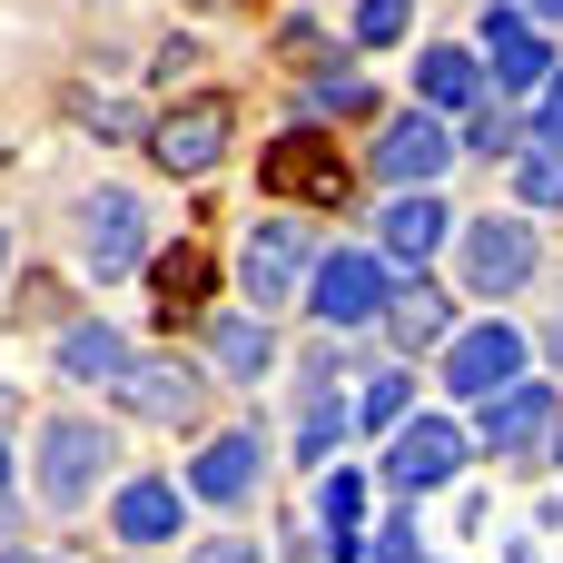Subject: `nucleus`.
<instances>
[{
  "label": "nucleus",
  "instance_id": "5",
  "mask_svg": "<svg viewBox=\"0 0 563 563\" xmlns=\"http://www.w3.org/2000/svg\"><path fill=\"white\" fill-rule=\"evenodd\" d=\"M475 455V435L455 426V416H416V426H396V445H386V485L396 495H426V485H455V465Z\"/></svg>",
  "mask_w": 563,
  "mask_h": 563
},
{
  "label": "nucleus",
  "instance_id": "14",
  "mask_svg": "<svg viewBox=\"0 0 563 563\" xmlns=\"http://www.w3.org/2000/svg\"><path fill=\"white\" fill-rule=\"evenodd\" d=\"M139 356H129V336L119 327H99V317H79V327H59V376H79V386H119Z\"/></svg>",
  "mask_w": 563,
  "mask_h": 563
},
{
  "label": "nucleus",
  "instance_id": "23",
  "mask_svg": "<svg viewBox=\"0 0 563 563\" xmlns=\"http://www.w3.org/2000/svg\"><path fill=\"white\" fill-rule=\"evenodd\" d=\"M317 505H327V534H336V554H366V544H356V515H366V475H327V495H317Z\"/></svg>",
  "mask_w": 563,
  "mask_h": 563
},
{
  "label": "nucleus",
  "instance_id": "31",
  "mask_svg": "<svg viewBox=\"0 0 563 563\" xmlns=\"http://www.w3.org/2000/svg\"><path fill=\"white\" fill-rule=\"evenodd\" d=\"M525 20H563V0H534V10H525Z\"/></svg>",
  "mask_w": 563,
  "mask_h": 563
},
{
  "label": "nucleus",
  "instance_id": "21",
  "mask_svg": "<svg viewBox=\"0 0 563 563\" xmlns=\"http://www.w3.org/2000/svg\"><path fill=\"white\" fill-rule=\"evenodd\" d=\"M386 327H396V346H435V336H445V297H435V287H406V297L386 307Z\"/></svg>",
  "mask_w": 563,
  "mask_h": 563
},
{
  "label": "nucleus",
  "instance_id": "6",
  "mask_svg": "<svg viewBox=\"0 0 563 563\" xmlns=\"http://www.w3.org/2000/svg\"><path fill=\"white\" fill-rule=\"evenodd\" d=\"M267 188H277V198H307V208H336L356 178H346V158H336L317 129H287V139L267 148Z\"/></svg>",
  "mask_w": 563,
  "mask_h": 563
},
{
  "label": "nucleus",
  "instance_id": "19",
  "mask_svg": "<svg viewBox=\"0 0 563 563\" xmlns=\"http://www.w3.org/2000/svg\"><path fill=\"white\" fill-rule=\"evenodd\" d=\"M208 277H218V257H208V247H168V257H148V297H158L168 317H188V307L208 297Z\"/></svg>",
  "mask_w": 563,
  "mask_h": 563
},
{
  "label": "nucleus",
  "instance_id": "10",
  "mask_svg": "<svg viewBox=\"0 0 563 563\" xmlns=\"http://www.w3.org/2000/svg\"><path fill=\"white\" fill-rule=\"evenodd\" d=\"M376 168L416 198L435 168H455V139H445V119L435 109H416V119H386V139H376Z\"/></svg>",
  "mask_w": 563,
  "mask_h": 563
},
{
  "label": "nucleus",
  "instance_id": "32",
  "mask_svg": "<svg viewBox=\"0 0 563 563\" xmlns=\"http://www.w3.org/2000/svg\"><path fill=\"white\" fill-rule=\"evenodd\" d=\"M0 563H49V554H0Z\"/></svg>",
  "mask_w": 563,
  "mask_h": 563
},
{
  "label": "nucleus",
  "instance_id": "12",
  "mask_svg": "<svg viewBox=\"0 0 563 563\" xmlns=\"http://www.w3.org/2000/svg\"><path fill=\"white\" fill-rule=\"evenodd\" d=\"M485 59H495V79H505V89H544V79L563 69L554 40H544L525 10H495V20H485Z\"/></svg>",
  "mask_w": 563,
  "mask_h": 563
},
{
  "label": "nucleus",
  "instance_id": "20",
  "mask_svg": "<svg viewBox=\"0 0 563 563\" xmlns=\"http://www.w3.org/2000/svg\"><path fill=\"white\" fill-rule=\"evenodd\" d=\"M208 356H218L238 386H257V376H267V327H257V317H218V327H208Z\"/></svg>",
  "mask_w": 563,
  "mask_h": 563
},
{
  "label": "nucleus",
  "instance_id": "18",
  "mask_svg": "<svg viewBox=\"0 0 563 563\" xmlns=\"http://www.w3.org/2000/svg\"><path fill=\"white\" fill-rule=\"evenodd\" d=\"M416 79H426V109H475V99H485V59H475V49H455V40H445V49H426V69H416Z\"/></svg>",
  "mask_w": 563,
  "mask_h": 563
},
{
  "label": "nucleus",
  "instance_id": "16",
  "mask_svg": "<svg viewBox=\"0 0 563 563\" xmlns=\"http://www.w3.org/2000/svg\"><path fill=\"white\" fill-rule=\"evenodd\" d=\"M544 426H554V386H505L495 416H485V445H495V455H534Z\"/></svg>",
  "mask_w": 563,
  "mask_h": 563
},
{
  "label": "nucleus",
  "instance_id": "15",
  "mask_svg": "<svg viewBox=\"0 0 563 563\" xmlns=\"http://www.w3.org/2000/svg\"><path fill=\"white\" fill-rule=\"evenodd\" d=\"M188 485H198L218 515H228V505H247V495H257V435H218V445H198Z\"/></svg>",
  "mask_w": 563,
  "mask_h": 563
},
{
  "label": "nucleus",
  "instance_id": "9",
  "mask_svg": "<svg viewBox=\"0 0 563 563\" xmlns=\"http://www.w3.org/2000/svg\"><path fill=\"white\" fill-rule=\"evenodd\" d=\"M148 148H158V168H168V178L218 168V148H228V99H188V109H168Z\"/></svg>",
  "mask_w": 563,
  "mask_h": 563
},
{
  "label": "nucleus",
  "instance_id": "25",
  "mask_svg": "<svg viewBox=\"0 0 563 563\" xmlns=\"http://www.w3.org/2000/svg\"><path fill=\"white\" fill-rule=\"evenodd\" d=\"M336 426H346V406H336V396H307V426H297V455L317 465V455L336 445Z\"/></svg>",
  "mask_w": 563,
  "mask_h": 563
},
{
  "label": "nucleus",
  "instance_id": "26",
  "mask_svg": "<svg viewBox=\"0 0 563 563\" xmlns=\"http://www.w3.org/2000/svg\"><path fill=\"white\" fill-rule=\"evenodd\" d=\"M356 40H366V49L406 40V0H356Z\"/></svg>",
  "mask_w": 563,
  "mask_h": 563
},
{
  "label": "nucleus",
  "instance_id": "28",
  "mask_svg": "<svg viewBox=\"0 0 563 563\" xmlns=\"http://www.w3.org/2000/svg\"><path fill=\"white\" fill-rule=\"evenodd\" d=\"M534 139H554V148H563V69L544 79V99H534Z\"/></svg>",
  "mask_w": 563,
  "mask_h": 563
},
{
  "label": "nucleus",
  "instance_id": "30",
  "mask_svg": "<svg viewBox=\"0 0 563 563\" xmlns=\"http://www.w3.org/2000/svg\"><path fill=\"white\" fill-rule=\"evenodd\" d=\"M188 563H257V544H228V534H218V544H198Z\"/></svg>",
  "mask_w": 563,
  "mask_h": 563
},
{
  "label": "nucleus",
  "instance_id": "33",
  "mask_svg": "<svg viewBox=\"0 0 563 563\" xmlns=\"http://www.w3.org/2000/svg\"><path fill=\"white\" fill-rule=\"evenodd\" d=\"M0 267H10V228H0Z\"/></svg>",
  "mask_w": 563,
  "mask_h": 563
},
{
  "label": "nucleus",
  "instance_id": "11",
  "mask_svg": "<svg viewBox=\"0 0 563 563\" xmlns=\"http://www.w3.org/2000/svg\"><path fill=\"white\" fill-rule=\"evenodd\" d=\"M119 406L148 416V426H188V416H198V366H178V356H139V366L119 376Z\"/></svg>",
  "mask_w": 563,
  "mask_h": 563
},
{
  "label": "nucleus",
  "instance_id": "27",
  "mask_svg": "<svg viewBox=\"0 0 563 563\" xmlns=\"http://www.w3.org/2000/svg\"><path fill=\"white\" fill-rule=\"evenodd\" d=\"M376 89L366 79H346V69H327V79H307V109H366Z\"/></svg>",
  "mask_w": 563,
  "mask_h": 563
},
{
  "label": "nucleus",
  "instance_id": "8",
  "mask_svg": "<svg viewBox=\"0 0 563 563\" xmlns=\"http://www.w3.org/2000/svg\"><path fill=\"white\" fill-rule=\"evenodd\" d=\"M297 277H317V247H307L297 218H267V228L247 238V297H257V307H287Z\"/></svg>",
  "mask_w": 563,
  "mask_h": 563
},
{
  "label": "nucleus",
  "instance_id": "4",
  "mask_svg": "<svg viewBox=\"0 0 563 563\" xmlns=\"http://www.w3.org/2000/svg\"><path fill=\"white\" fill-rule=\"evenodd\" d=\"M534 267H544V247H534L525 218H475L465 228V287L475 297H515V287H534Z\"/></svg>",
  "mask_w": 563,
  "mask_h": 563
},
{
  "label": "nucleus",
  "instance_id": "24",
  "mask_svg": "<svg viewBox=\"0 0 563 563\" xmlns=\"http://www.w3.org/2000/svg\"><path fill=\"white\" fill-rule=\"evenodd\" d=\"M356 426H366V435H396V426H406V376H396V366H386V376H366Z\"/></svg>",
  "mask_w": 563,
  "mask_h": 563
},
{
  "label": "nucleus",
  "instance_id": "13",
  "mask_svg": "<svg viewBox=\"0 0 563 563\" xmlns=\"http://www.w3.org/2000/svg\"><path fill=\"white\" fill-rule=\"evenodd\" d=\"M445 228H455V218H445L435 198H396V208L376 218V257H386V267H416V257L445 247Z\"/></svg>",
  "mask_w": 563,
  "mask_h": 563
},
{
  "label": "nucleus",
  "instance_id": "17",
  "mask_svg": "<svg viewBox=\"0 0 563 563\" xmlns=\"http://www.w3.org/2000/svg\"><path fill=\"white\" fill-rule=\"evenodd\" d=\"M109 525H119V544H168V534H178V485H158V475L119 485Z\"/></svg>",
  "mask_w": 563,
  "mask_h": 563
},
{
  "label": "nucleus",
  "instance_id": "22",
  "mask_svg": "<svg viewBox=\"0 0 563 563\" xmlns=\"http://www.w3.org/2000/svg\"><path fill=\"white\" fill-rule=\"evenodd\" d=\"M515 198L525 208H563V148L534 139V158H515Z\"/></svg>",
  "mask_w": 563,
  "mask_h": 563
},
{
  "label": "nucleus",
  "instance_id": "29",
  "mask_svg": "<svg viewBox=\"0 0 563 563\" xmlns=\"http://www.w3.org/2000/svg\"><path fill=\"white\" fill-rule=\"evenodd\" d=\"M366 563H416V525H386V534L366 544Z\"/></svg>",
  "mask_w": 563,
  "mask_h": 563
},
{
  "label": "nucleus",
  "instance_id": "7",
  "mask_svg": "<svg viewBox=\"0 0 563 563\" xmlns=\"http://www.w3.org/2000/svg\"><path fill=\"white\" fill-rule=\"evenodd\" d=\"M515 376H525V336H515V327H465V336L445 346V386H455V406L505 396Z\"/></svg>",
  "mask_w": 563,
  "mask_h": 563
},
{
  "label": "nucleus",
  "instance_id": "1",
  "mask_svg": "<svg viewBox=\"0 0 563 563\" xmlns=\"http://www.w3.org/2000/svg\"><path fill=\"white\" fill-rule=\"evenodd\" d=\"M99 475H109V435L79 426V416H49L40 426V505L49 515H79L99 495Z\"/></svg>",
  "mask_w": 563,
  "mask_h": 563
},
{
  "label": "nucleus",
  "instance_id": "2",
  "mask_svg": "<svg viewBox=\"0 0 563 563\" xmlns=\"http://www.w3.org/2000/svg\"><path fill=\"white\" fill-rule=\"evenodd\" d=\"M79 267H89V277L148 267V208H139L129 188H89V198H79Z\"/></svg>",
  "mask_w": 563,
  "mask_h": 563
},
{
  "label": "nucleus",
  "instance_id": "34",
  "mask_svg": "<svg viewBox=\"0 0 563 563\" xmlns=\"http://www.w3.org/2000/svg\"><path fill=\"white\" fill-rule=\"evenodd\" d=\"M0 475H10V455H0Z\"/></svg>",
  "mask_w": 563,
  "mask_h": 563
},
{
  "label": "nucleus",
  "instance_id": "3",
  "mask_svg": "<svg viewBox=\"0 0 563 563\" xmlns=\"http://www.w3.org/2000/svg\"><path fill=\"white\" fill-rule=\"evenodd\" d=\"M307 307H317L327 327H376V307H396V277H386L376 247H346V257H317Z\"/></svg>",
  "mask_w": 563,
  "mask_h": 563
}]
</instances>
